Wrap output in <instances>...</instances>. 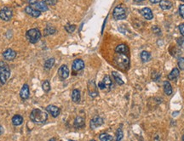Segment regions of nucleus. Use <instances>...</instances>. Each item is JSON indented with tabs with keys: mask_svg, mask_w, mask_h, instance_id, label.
Instances as JSON below:
<instances>
[{
	"mask_svg": "<svg viewBox=\"0 0 184 141\" xmlns=\"http://www.w3.org/2000/svg\"><path fill=\"white\" fill-rule=\"evenodd\" d=\"M30 118L32 122L37 123H44L48 119L47 113L40 109H34L30 114Z\"/></svg>",
	"mask_w": 184,
	"mask_h": 141,
	"instance_id": "obj_1",
	"label": "nucleus"
},
{
	"mask_svg": "<svg viewBox=\"0 0 184 141\" xmlns=\"http://www.w3.org/2000/svg\"><path fill=\"white\" fill-rule=\"evenodd\" d=\"M116 66L118 67L125 71L130 66V59L125 54H118L114 58Z\"/></svg>",
	"mask_w": 184,
	"mask_h": 141,
	"instance_id": "obj_2",
	"label": "nucleus"
},
{
	"mask_svg": "<svg viewBox=\"0 0 184 141\" xmlns=\"http://www.w3.org/2000/svg\"><path fill=\"white\" fill-rule=\"evenodd\" d=\"M11 76V69L4 61H0V83L5 84Z\"/></svg>",
	"mask_w": 184,
	"mask_h": 141,
	"instance_id": "obj_3",
	"label": "nucleus"
},
{
	"mask_svg": "<svg viewBox=\"0 0 184 141\" xmlns=\"http://www.w3.org/2000/svg\"><path fill=\"white\" fill-rule=\"evenodd\" d=\"M26 37L31 43H36L40 39L41 33H40L38 29L33 28V29H30V30L26 31Z\"/></svg>",
	"mask_w": 184,
	"mask_h": 141,
	"instance_id": "obj_4",
	"label": "nucleus"
},
{
	"mask_svg": "<svg viewBox=\"0 0 184 141\" xmlns=\"http://www.w3.org/2000/svg\"><path fill=\"white\" fill-rule=\"evenodd\" d=\"M113 17L116 20H123L126 17V9L122 4L116 6L113 12Z\"/></svg>",
	"mask_w": 184,
	"mask_h": 141,
	"instance_id": "obj_5",
	"label": "nucleus"
},
{
	"mask_svg": "<svg viewBox=\"0 0 184 141\" xmlns=\"http://www.w3.org/2000/svg\"><path fill=\"white\" fill-rule=\"evenodd\" d=\"M12 16H13V11L10 7H4L0 10V19H2L3 21H10Z\"/></svg>",
	"mask_w": 184,
	"mask_h": 141,
	"instance_id": "obj_6",
	"label": "nucleus"
},
{
	"mask_svg": "<svg viewBox=\"0 0 184 141\" xmlns=\"http://www.w3.org/2000/svg\"><path fill=\"white\" fill-rule=\"evenodd\" d=\"M98 87L101 89H106V90H110L113 88V82L111 80L109 76H106L103 78L102 82H100L98 84Z\"/></svg>",
	"mask_w": 184,
	"mask_h": 141,
	"instance_id": "obj_7",
	"label": "nucleus"
},
{
	"mask_svg": "<svg viewBox=\"0 0 184 141\" xmlns=\"http://www.w3.org/2000/svg\"><path fill=\"white\" fill-rule=\"evenodd\" d=\"M104 121L103 119L99 116H94L91 120H90V122H89V126H90V128L91 129H95L97 128H99L103 124Z\"/></svg>",
	"mask_w": 184,
	"mask_h": 141,
	"instance_id": "obj_8",
	"label": "nucleus"
},
{
	"mask_svg": "<svg viewBox=\"0 0 184 141\" xmlns=\"http://www.w3.org/2000/svg\"><path fill=\"white\" fill-rule=\"evenodd\" d=\"M58 75L62 80H66L69 77L68 67L66 65H62L58 70Z\"/></svg>",
	"mask_w": 184,
	"mask_h": 141,
	"instance_id": "obj_9",
	"label": "nucleus"
},
{
	"mask_svg": "<svg viewBox=\"0 0 184 141\" xmlns=\"http://www.w3.org/2000/svg\"><path fill=\"white\" fill-rule=\"evenodd\" d=\"M46 110L53 117H57L58 116L60 115L61 113V109L58 108L57 106L56 105H53V104H50L46 107Z\"/></svg>",
	"mask_w": 184,
	"mask_h": 141,
	"instance_id": "obj_10",
	"label": "nucleus"
},
{
	"mask_svg": "<svg viewBox=\"0 0 184 141\" xmlns=\"http://www.w3.org/2000/svg\"><path fill=\"white\" fill-rule=\"evenodd\" d=\"M72 68H73V71H74V72H79V71L83 70L84 68V62L80 59H77L73 63Z\"/></svg>",
	"mask_w": 184,
	"mask_h": 141,
	"instance_id": "obj_11",
	"label": "nucleus"
},
{
	"mask_svg": "<svg viewBox=\"0 0 184 141\" xmlns=\"http://www.w3.org/2000/svg\"><path fill=\"white\" fill-rule=\"evenodd\" d=\"M88 89H89V94L90 97L95 98L98 95V92L96 89V86H95V82L94 81H90L88 84Z\"/></svg>",
	"mask_w": 184,
	"mask_h": 141,
	"instance_id": "obj_12",
	"label": "nucleus"
},
{
	"mask_svg": "<svg viewBox=\"0 0 184 141\" xmlns=\"http://www.w3.org/2000/svg\"><path fill=\"white\" fill-rule=\"evenodd\" d=\"M3 56L5 59L6 60H13L16 56V53L15 50L11 49V48H8L6 49L5 52L3 53Z\"/></svg>",
	"mask_w": 184,
	"mask_h": 141,
	"instance_id": "obj_13",
	"label": "nucleus"
},
{
	"mask_svg": "<svg viewBox=\"0 0 184 141\" xmlns=\"http://www.w3.org/2000/svg\"><path fill=\"white\" fill-rule=\"evenodd\" d=\"M140 13L142 14V16L146 19V20H152L153 18V14H152V11L149 9V8H143L142 10H140Z\"/></svg>",
	"mask_w": 184,
	"mask_h": 141,
	"instance_id": "obj_14",
	"label": "nucleus"
},
{
	"mask_svg": "<svg viewBox=\"0 0 184 141\" xmlns=\"http://www.w3.org/2000/svg\"><path fill=\"white\" fill-rule=\"evenodd\" d=\"M25 11H26V14L30 15L32 17H38V16H40V14H41L40 11L33 9L32 6H26V8H25Z\"/></svg>",
	"mask_w": 184,
	"mask_h": 141,
	"instance_id": "obj_15",
	"label": "nucleus"
},
{
	"mask_svg": "<svg viewBox=\"0 0 184 141\" xmlns=\"http://www.w3.org/2000/svg\"><path fill=\"white\" fill-rule=\"evenodd\" d=\"M29 94H30V93H29V87H28L27 84H25L23 85V87L21 88L20 95H21V97L23 99H26L29 98Z\"/></svg>",
	"mask_w": 184,
	"mask_h": 141,
	"instance_id": "obj_16",
	"label": "nucleus"
},
{
	"mask_svg": "<svg viewBox=\"0 0 184 141\" xmlns=\"http://www.w3.org/2000/svg\"><path fill=\"white\" fill-rule=\"evenodd\" d=\"M32 7H35V10H37L38 11H47L48 10V6L47 4L44 2V1H40V2H37L35 4H33Z\"/></svg>",
	"mask_w": 184,
	"mask_h": 141,
	"instance_id": "obj_17",
	"label": "nucleus"
},
{
	"mask_svg": "<svg viewBox=\"0 0 184 141\" xmlns=\"http://www.w3.org/2000/svg\"><path fill=\"white\" fill-rule=\"evenodd\" d=\"M159 6L164 10H168L172 8V3L170 0H161L159 2Z\"/></svg>",
	"mask_w": 184,
	"mask_h": 141,
	"instance_id": "obj_18",
	"label": "nucleus"
},
{
	"mask_svg": "<svg viewBox=\"0 0 184 141\" xmlns=\"http://www.w3.org/2000/svg\"><path fill=\"white\" fill-rule=\"evenodd\" d=\"M115 51L117 54H126L127 53L129 52V48L127 47V45L122 43V44H119V45H118L116 47Z\"/></svg>",
	"mask_w": 184,
	"mask_h": 141,
	"instance_id": "obj_19",
	"label": "nucleus"
},
{
	"mask_svg": "<svg viewBox=\"0 0 184 141\" xmlns=\"http://www.w3.org/2000/svg\"><path fill=\"white\" fill-rule=\"evenodd\" d=\"M84 126V119L82 116H77L74 119V127L77 128H81Z\"/></svg>",
	"mask_w": 184,
	"mask_h": 141,
	"instance_id": "obj_20",
	"label": "nucleus"
},
{
	"mask_svg": "<svg viewBox=\"0 0 184 141\" xmlns=\"http://www.w3.org/2000/svg\"><path fill=\"white\" fill-rule=\"evenodd\" d=\"M80 98H81L80 91L79 89H74V91L72 93V100L74 101V103H78L80 100Z\"/></svg>",
	"mask_w": 184,
	"mask_h": 141,
	"instance_id": "obj_21",
	"label": "nucleus"
},
{
	"mask_svg": "<svg viewBox=\"0 0 184 141\" xmlns=\"http://www.w3.org/2000/svg\"><path fill=\"white\" fill-rule=\"evenodd\" d=\"M179 74H180V72H179L178 68H174L171 71V72L168 75V78L170 80H176L179 77Z\"/></svg>",
	"mask_w": 184,
	"mask_h": 141,
	"instance_id": "obj_22",
	"label": "nucleus"
},
{
	"mask_svg": "<svg viewBox=\"0 0 184 141\" xmlns=\"http://www.w3.org/2000/svg\"><path fill=\"white\" fill-rule=\"evenodd\" d=\"M164 91L165 94H167V95H170L172 94V87L168 81H165L164 83Z\"/></svg>",
	"mask_w": 184,
	"mask_h": 141,
	"instance_id": "obj_23",
	"label": "nucleus"
},
{
	"mask_svg": "<svg viewBox=\"0 0 184 141\" xmlns=\"http://www.w3.org/2000/svg\"><path fill=\"white\" fill-rule=\"evenodd\" d=\"M12 122L15 126H20L23 122V117L20 115H15L12 118Z\"/></svg>",
	"mask_w": 184,
	"mask_h": 141,
	"instance_id": "obj_24",
	"label": "nucleus"
},
{
	"mask_svg": "<svg viewBox=\"0 0 184 141\" xmlns=\"http://www.w3.org/2000/svg\"><path fill=\"white\" fill-rule=\"evenodd\" d=\"M141 59H142V60L143 62H147V61H149L150 59H151V54H150V53L147 52V51H142V52L141 53Z\"/></svg>",
	"mask_w": 184,
	"mask_h": 141,
	"instance_id": "obj_25",
	"label": "nucleus"
},
{
	"mask_svg": "<svg viewBox=\"0 0 184 141\" xmlns=\"http://www.w3.org/2000/svg\"><path fill=\"white\" fill-rule=\"evenodd\" d=\"M54 64H55V59H54V58L49 59V60H47L45 61V63H44V69H45V70H50V69L53 67Z\"/></svg>",
	"mask_w": 184,
	"mask_h": 141,
	"instance_id": "obj_26",
	"label": "nucleus"
},
{
	"mask_svg": "<svg viewBox=\"0 0 184 141\" xmlns=\"http://www.w3.org/2000/svg\"><path fill=\"white\" fill-rule=\"evenodd\" d=\"M112 75H113V78H114V80L116 81V83L119 84V85H123V84H124V81L122 80V78H120V76H119V74L118 73V72H112Z\"/></svg>",
	"mask_w": 184,
	"mask_h": 141,
	"instance_id": "obj_27",
	"label": "nucleus"
},
{
	"mask_svg": "<svg viewBox=\"0 0 184 141\" xmlns=\"http://www.w3.org/2000/svg\"><path fill=\"white\" fill-rule=\"evenodd\" d=\"M56 31V28H55V27L49 26H47L45 29H44V35H45V36H48V35H52V34H54Z\"/></svg>",
	"mask_w": 184,
	"mask_h": 141,
	"instance_id": "obj_28",
	"label": "nucleus"
},
{
	"mask_svg": "<svg viewBox=\"0 0 184 141\" xmlns=\"http://www.w3.org/2000/svg\"><path fill=\"white\" fill-rule=\"evenodd\" d=\"M99 138H100L101 141H113V137L106 133L101 134Z\"/></svg>",
	"mask_w": 184,
	"mask_h": 141,
	"instance_id": "obj_29",
	"label": "nucleus"
},
{
	"mask_svg": "<svg viewBox=\"0 0 184 141\" xmlns=\"http://www.w3.org/2000/svg\"><path fill=\"white\" fill-rule=\"evenodd\" d=\"M123 137H124V133H123L122 128H119L117 130V133H116V141H121L122 139H123Z\"/></svg>",
	"mask_w": 184,
	"mask_h": 141,
	"instance_id": "obj_30",
	"label": "nucleus"
},
{
	"mask_svg": "<svg viewBox=\"0 0 184 141\" xmlns=\"http://www.w3.org/2000/svg\"><path fill=\"white\" fill-rule=\"evenodd\" d=\"M42 88L43 90H44V92L48 93V92L50 90V82H49V81H44L42 84Z\"/></svg>",
	"mask_w": 184,
	"mask_h": 141,
	"instance_id": "obj_31",
	"label": "nucleus"
},
{
	"mask_svg": "<svg viewBox=\"0 0 184 141\" xmlns=\"http://www.w3.org/2000/svg\"><path fill=\"white\" fill-rule=\"evenodd\" d=\"M65 29H66V31L69 32V33H73V32L75 31V29H76V26H74V25H70V24H68V25H67V26H65Z\"/></svg>",
	"mask_w": 184,
	"mask_h": 141,
	"instance_id": "obj_32",
	"label": "nucleus"
},
{
	"mask_svg": "<svg viewBox=\"0 0 184 141\" xmlns=\"http://www.w3.org/2000/svg\"><path fill=\"white\" fill-rule=\"evenodd\" d=\"M178 67L180 70L183 71L184 70V58L180 57L178 59Z\"/></svg>",
	"mask_w": 184,
	"mask_h": 141,
	"instance_id": "obj_33",
	"label": "nucleus"
},
{
	"mask_svg": "<svg viewBox=\"0 0 184 141\" xmlns=\"http://www.w3.org/2000/svg\"><path fill=\"white\" fill-rule=\"evenodd\" d=\"M176 42L178 43L179 46L184 49V37H179V38H177Z\"/></svg>",
	"mask_w": 184,
	"mask_h": 141,
	"instance_id": "obj_34",
	"label": "nucleus"
},
{
	"mask_svg": "<svg viewBox=\"0 0 184 141\" xmlns=\"http://www.w3.org/2000/svg\"><path fill=\"white\" fill-rule=\"evenodd\" d=\"M44 2L47 5H55L57 3V0H44Z\"/></svg>",
	"mask_w": 184,
	"mask_h": 141,
	"instance_id": "obj_35",
	"label": "nucleus"
},
{
	"mask_svg": "<svg viewBox=\"0 0 184 141\" xmlns=\"http://www.w3.org/2000/svg\"><path fill=\"white\" fill-rule=\"evenodd\" d=\"M179 14L184 19V4H181L179 7Z\"/></svg>",
	"mask_w": 184,
	"mask_h": 141,
	"instance_id": "obj_36",
	"label": "nucleus"
},
{
	"mask_svg": "<svg viewBox=\"0 0 184 141\" xmlns=\"http://www.w3.org/2000/svg\"><path fill=\"white\" fill-rule=\"evenodd\" d=\"M152 31L155 33V34H160V29L158 26H153L152 27Z\"/></svg>",
	"mask_w": 184,
	"mask_h": 141,
	"instance_id": "obj_37",
	"label": "nucleus"
},
{
	"mask_svg": "<svg viewBox=\"0 0 184 141\" xmlns=\"http://www.w3.org/2000/svg\"><path fill=\"white\" fill-rule=\"evenodd\" d=\"M179 30H180L181 34L184 37V24H181V25L179 26Z\"/></svg>",
	"mask_w": 184,
	"mask_h": 141,
	"instance_id": "obj_38",
	"label": "nucleus"
},
{
	"mask_svg": "<svg viewBox=\"0 0 184 141\" xmlns=\"http://www.w3.org/2000/svg\"><path fill=\"white\" fill-rule=\"evenodd\" d=\"M27 2H28V4H29L33 5V4H35L37 3L38 1L37 0H27Z\"/></svg>",
	"mask_w": 184,
	"mask_h": 141,
	"instance_id": "obj_39",
	"label": "nucleus"
},
{
	"mask_svg": "<svg viewBox=\"0 0 184 141\" xmlns=\"http://www.w3.org/2000/svg\"><path fill=\"white\" fill-rule=\"evenodd\" d=\"M160 1L161 0H150V3H152V4H158Z\"/></svg>",
	"mask_w": 184,
	"mask_h": 141,
	"instance_id": "obj_40",
	"label": "nucleus"
},
{
	"mask_svg": "<svg viewBox=\"0 0 184 141\" xmlns=\"http://www.w3.org/2000/svg\"><path fill=\"white\" fill-rule=\"evenodd\" d=\"M3 132H4V128H3V127H2V126H0V134H1Z\"/></svg>",
	"mask_w": 184,
	"mask_h": 141,
	"instance_id": "obj_41",
	"label": "nucleus"
},
{
	"mask_svg": "<svg viewBox=\"0 0 184 141\" xmlns=\"http://www.w3.org/2000/svg\"><path fill=\"white\" fill-rule=\"evenodd\" d=\"M134 1H135L136 3H140V2H142V0H134Z\"/></svg>",
	"mask_w": 184,
	"mask_h": 141,
	"instance_id": "obj_42",
	"label": "nucleus"
},
{
	"mask_svg": "<svg viewBox=\"0 0 184 141\" xmlns=\"http://www.w3.org/2000/svg\"><path fill=\"white\" fill-rule=\"evenodd\" d=\"M49 141H56V139H55V138H52V139H50Z\"/></svg>",
	"mask_w": 184,
	"mask_h": 141,
	"instance_id": "obj_43",
	"label": "nucleus"
},
{
	"mask_svg": "<svg viewBox=\"0 0 184 141\" xmlns=\"http://www.w3.org/2000/svg\"><path fill=\"white\" fill-rule=\"evenodd\" d=\"M182 140H183V141H184V135H183V136H182Z\"/></svg>",
	"mask_w": 184,
	"mask_h": 141,
	"instance_id": "obj_44",
	"label": "nucleus"
},
{
	"mask_svg": "<svg viewBox=\"0 0 184 141\" xmlns=\"http://www.w3.org/2000/svg\"><path fill=\"white\" fill-rule=\"evenodd\" d=\"M90 141H95V140H91Z\"/></svg>",
	"mask_w": 184,
	"mask_h": 141,
	"instance_id": "obj_45",
	"label": "nucleus"
},
{
	"mask_svg": "<svg viewBox=\"0 0 184 141\" xmlns=\"http://www.w3.org/2000/svg\"><path fill=\"white\" fill-rule=\"evenodd\" d=\"M182 2H184V0H182Z\"/></svg>",
	"mask_w": 184,
	"mask_h": 141,
	"instance_id": "obj_46",
	"label": "nucleus"
},
{
	"mask_svg": "<svg viewBox=\"0 0 184 141\" xmlns=\"http://www.w3.org/2000/svg\"><path fill=\"white\" fill-rule=\"evenodd\" d=\"M142 1H144V0H142Z\"/></svg>",
	"mask_w": 184,
	"mask_h": 141,
	"instance_id": "obj_47",
	"label": "nucleus"
}]
</instances>
